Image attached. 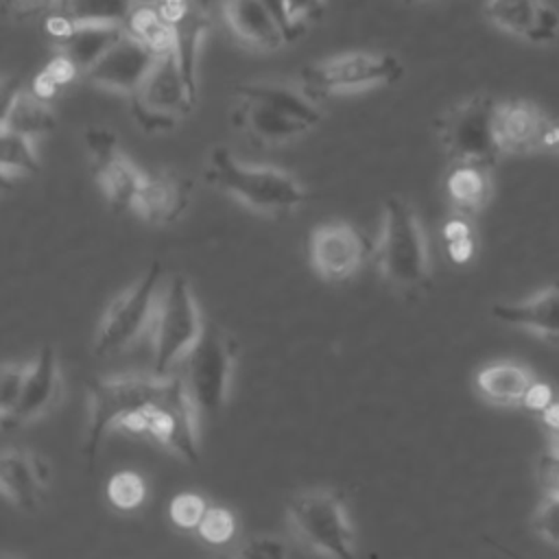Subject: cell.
Instances as JSON below:
<instances>
[{
    "label": "cell",
    "instance_id": "d4e9b609",
    "mask_svg": "<svg viewBox=\"0 0 559 559\" xmlns=\"http://www.w3.org/2000/svg\"><path fill=\"white\" fill-rule=\"evenodd\" d=\"M55 124L57 118L50 109V103L37 98L33 92L15 90L11 96H4L0 129L35 140L37 135L52 131Z\"/></svg>",
    "mask_w": 559,
    "mask_h": 559
},
{
    "label": "cell",
    "instance_id": "f6af8a7d",
    "mask_svg": "<svg viewBox=\"0 0 559 559\" xmlns=\"http://www.w3.org/2000/svg\"><path fill=\"white\" fill-rule=\"evenodd\" d=\"M216 559H231V557H227V555H221V557H216Z\"/></svg>",
    "mask_w": 559,
    "mask_h": 559
},
{
    "label": "cell",
    "instance_id": "ee69618b",
    "mask_svg": "<svg viewBox=\"0 0 559 559\" xmlns=\"http://www.w3.org/2000/svg\"><path fill=\"white\" fill-rule=\"evenodd\" d=\"M406 4H415V2H421V0H404Z\"/></svg>",
    "mask_w": 559,
    "mask_h": 559
},
{
    "label": "cell",
    "instance_id": "3957f363",
    "mask_svg": "<svg viewBox=\"0 0 559 559\" xmlns=\"http://www.w3.org/2000/svg\"><path fill=\"white\" fill-rule=\"evenodd\" d=\"M382 277L397 288H424L430 280L428 245L413 205L389 197L382 205L380 238L373 247Z\"/></svg>",
    "mask_w": 559,
    "mask_h": 559
},
{
    "label": "cell",
    "instance_id": "f546056e",
    "mask_svg": "<svg viewBox=\"0 0 559 559\" xmlns=\"http://www.w3.org/2000/svg\"><path fill=\"white\" fill-rule=\"evenodd\" d=\"M107 498L120 511L138 509L146 498V483L138 472H116L107 483Z\"/></svg>",
    "mask_w": 559,
    "mask_h": 559
},
{
    "label": "cell",
    "instance_id": "cb8c5ba5",
    "mask_svg": "<svg viewBox=\"0 0 559 559\" xmlns=\"http://www.w3.org/2000/svg\"><path fill=\"white\" fill-rule=\"evenodd\" d=\"M491 175L487 166L452 164L445 175V192L461 216L478 214L491 199Z\"/></svg>",
    "mask_w": 559,
    "mask_h": 559
},
{
    "label": "cell",
    "instance_id": "ac0fdd59",
    "mask_svg": "<svg viewBox=\"0 0 559 559\" xmlns=\"http://www.w3.org/2000/svg\"><path fill=\"white\" fill-rule=\"evenodd\" d=\"M487 17L528 44H550L559 35V11L546 0H487Z\"/></svg>",
    "mask_w": 559,
    "mask_h": 559
},
{
    "label": "cell",
    "instance_id": "5bb4252c",
    "mask_svg": "<svg viewBox=\"0 0 559 559\" xmlns=\"http://www.w3.org/2000/svg\"><path fill=\"white\" fill-rule=\"evenodd\" d=\"M555 124L539 105L528 100H498L496 138L502 155H531L548 151V135Z\"/></svg>",
    "mask_w": 559,
    "mask_h": 559
},
{
    "label": "cell",
    "instance_id": "2e32d148",
    "mask_svg": "<svg viewBox=\"0 0 559 559\" xmlns=\"http://www.w3.org/2000/svg\"><path fill=\"white\" fill-rule=\"evenodd\" d=\"M61 397V371L57 354L50 345H44L28 362V371L17 402L7 415H0L4 428L22 426L46 415Z\"/></svg>",
    "mask_w": 559,
    "mask_h": 559
},
{
    "label": "cell",
    "instance_id": "60d3db41",
    "mask_svg": "<svg viewBox=\"0 0 559 559\" xmlns=\"http://www.w3.org/2000/svg\"><path fill=\"white\" fill-rule=\"evenodd\" d=\"M548 153H559V120H555L548 135Z\"/></svg>",
    "mask_w": 559,
    "mask_h": 559
},
{
    "label": "cell",
    "instance_id": "d6986e66",
    "mask_svg": "<svg viewBox=\"0 0 559 559\" xmlns=\"http://www.w3.org/2000/svg\"><path fill=\"white\" fill-rule=\"evenodd\" d=\"M192 186L173 170L144 173L131 212L151 225L175 223L190 205Z\"/></svg>",
    "mask_w": 559,
    "mask_h": 559
},
{
    "label": "cell",
    "instance_id": "83f0119b",
    "mask_svg": "<svg viewBox=\"0 0 559 559\" xmlns=\"http://www.w3.org/2000/svg\"><path fill=\"white\" fill-rule=\"evenodd\" d=\"M127 31L151 46L155 52L173 48V28L159 7H135L127 22Z\"/></svg>",
    "mask_w": 559,
    "mask_h": 559
},
{
    "label": "cell",
    "instance_id": "836d02e7",
    "mask_svg": "<svg viewBox=\"0 0 559 559\" xmlns=\"http://www.w3.org/2000/svg\"><path fill=\"white\" fill-rule=\"evenodd\" d=\"M28 362H7L0 371V415H7L20 397Z\"/></svg>",
    "mask_w": 559,
    "mask_h": 559
},
{
    "label": "cell",
    "instance_id": "8fae6325",
    "mask_svg": "<svg viewBox=\"0 0 559 559\" xmlns=\"http://www.w3.org/2000/svg\"><path fill=\"white\" fill-rule=\"evenodd\" d=\"M85 146L90 153L96 183L116 212H131L140 190L144 170H140L120 148L118 138L109 129L92 127L85 131Z\"/></svg>",
    "mask_w": 559,
    "mask_h": 559
},
{
    "label": "cell",
    "instance_id": "5b68a950",
    "mask_svg": "<svg viewBox=\"0 0 559 559\" xmlns=\"http://www.w3.org/2000/svg\"><path fill=\"white\" fill-rule=\"evenodd\" d=\"M286 513L297 537L319 555L328 559H358L349 511L338 491H301L288 502Z\"/></svg>",
    "mask_w": 559,
    "mask_h": 559
},
{
    "label": "cell",
    "instance_id": "1f68e13d",
    "mask_svg": "<svg viewBox=\"0 0 559 559\" xmlns=\"http://www.w3.org/2000/svg\"><path fill=\"white\" fill-rule=\"evenodd\" d=\"M207 511V504L205 500L199 496V493H192V491H183V493H177L170 504H168V515H170V522L183 531H192L201 524L203 515Z\"/></svg>",
    "mask_w": 559,
    "mask_h": 559
},
{
    "label": "cell",
    "instance_id": "603a6c76",
    "mask_svg": "<svg viewBox=\"0 0 559 559\" xmlns=\"http://www.w3.org/2000/svg\"><path fill=\"white\" fill-rule=\"evenodd\" d=\"M533 382V373L518 362H493L476 373V391L496 406H522Z\"/></svg>",
    "mask_w": 559,
    "mask_h": 559
},
{
    "label": "cell",
    "instance_id": "8992f818",
    "mask_svg": "<svg viewBox=\"0 0 559 559\" xmlns=\"http://www.w3.org/2000/svg\"><path fill=\"white\" fill-rule=\"evenodd\" d=\"M402 76L404 63L395 55L380 50H354L304 66L299 83L312 100H319L336 94L393 85Z\"/></svg>",
    "mask_w": 559,
    "mask_h": 559
},
{
    "label": "cell",
    "instance_id": "e575fe53",
    "mask_svg": "<svg viewBox=\"0 0 559 559\" xmlns=\"http://www.w3.org/2000/svg\"><path fill=\"white\" fill-rule=\"evenodd\" d=\"M533 528L535 533L559 546V496H546L533 513Z\"/></svg>",
    "mask_w": 559,
    "mask_h": 559
},
{
    "label": "cell",
    "instance_id": "b9f144b4",
    "mask_svg": "<svg viewBox=\"0 0 559 559\" xmlns=\"http://www.w3.org/2000/svg\"><path fill=\"white\" fill-rule=\"evenodd\" d=\"M548 450L552 454H559V428L548 430Z\"/></svg>",
    "mask_w": 559,
    "mask_h": 559
},
{
    "label": "cell",
    "instance_id": "74e56055",
    "mask_svg": "<svg viewBox=\"0 0 559 559\" xmlns=\"http://www.w3.org/2000/svg\"><path fill=\"white\" fill-rule=\"evenodd\" d=\"M537 478L546 496H559V454L550 450L544 452L537 461Z\"/></svg>",
    "mask_w": 559,
    "mask_h": 559
},
{
    "label": "cell",
    "instance_id": "484cf974",
    "mask_svg": "<svg viewBox=\"0 0 559 559\" xmlns=\"http://www.w3.org/2000/svg\"><path fill=\"white\" fill-rule=\"evenodd\" d=\"M133 0H66L57 15L70 24H120L127 26Z\"/></svg>",
    "mask_w": 559,
    "mask_h": 559
},
{
    "label": "cell",
    "instance_id": "f1b7e54d",
    "mask_svg": "<svg viewBox=\"0 0 559 559\" xmlns=\"http://www.w3.org/2000/svg\"><path fill=\"white\" fill-rule=\"evenodd\" d=\"M79 68L61 52H57L44 68L41 72L35 76L33 81V94L46 103H50L63 85H68L74 76H76Z\"/></svg>",
    "mask_w": 559,
    "mask_h": 559
},
{
    "label": "cell",
    "instance_id": "7bdbcfd3",
    "mask_svg": "<svg viewBox=\"0 0 559 559\" xmlns=\"http://www.w3.org/2000/svg\"><path fill=\"white\" fill-rule=\"evenodd\" d=\"M2 559H17V557H13V555H9V552H4V555H2Z\"/></svg>",
    "mask_w": 559,
    "mask_h": 559
},
{
    "label": "cell",
    "instance_id": "4316f807",
    "mask_svg": "<svg viewBox=\"0 0 559 559\" xmlns=\"http://www.w3.org/2000/svg\"><path fill=\"white\" fill-rule=\"evenodd\" d=\"M0 168L2 177H24L39 170V159L33 140L7 129H0Z\"/></svg>",
    "mask_w": 559,
    "mask_h": 559
},
{
    "label": "cell",
    "instance_id": "7c38bea8",
    "mask_svg": "<svg viewBox=\"0 0 559 559\" xmlns=\"http://www.w3.org/2000/svg\"><path fill=\"white\" fill-rule=\"evenodd\" d=\"M371 251L373 247L362 231L345 221L319 225L308 242L310 266L325 282H343L352 277Z\"/></svg>",
    "mask_w": 559,
    "mask_h": 559
},
{
    "label": "cell",
    "instance_id": "4fadbf2b",
    "mask_svg": "<svg viewBox=\"0 0 559 559\" xmlns=\"http://www.w3.org/2000/svg\"><path fill=\"white\" fill-rule=\"evenodd\" d=\"M234 127L258 146H277L308 133L312 127L275 103L238 87V105L231 111Z\"/></svg>",
    "mask_w": 559,
    "mask_h": 559
},
{
    "label": "cell",
    "instance_id": "277c9868",
    "mask_svg": "<svg viewBox=\"0 0 559 559\" xmlns=\"http://www.w3.org/2000/svg\"><path fill=\"white\" fill-rule=\"evenodd\" d=\"M162 280L164 269L162 262L155 260L107 306L94 336V352L98 356L124 352L153 332L164 286Z\"/></svg>",
    "mask_w": 559,
    "mask_h": 559
},
{
    "label": "cell",
    "instance_id": "52a82bcc",
    "mask_svg": "<svg viewBox=\"0 0 559 559\" xmlns=\"http://www.w3.org/2000/svg\"><path fill=\"white\" fill-rule=\"evenodd\" d=\"M205 323L197 297L183 275H173L162 286L159 310L153 328V373L168 376L199 343Z\"/></svg>",
    "mask_w": 559,
    "mask_h": 559
},
{
    "label": "cell",
    "instance_id": "e0dca14e",
    "mask_svg": "<svg viewBox=\"0 0 559 559\" xmlns=\"http://www.w3.org/2000/svg\"><path fill=\"white\" fill-rule=\"evenodd\" d=\"M48 461L28 448H4L0 456V489L22 511H35L50 485Z\"/></svg>",
    "mask_w": 559,
    "mask_h": 559
},
{
    "label": "cell",
    "instance_id": "7402d4cb",
    "mask_svg": "<svg viewBox=\"0 0 559 559\" xmlns=\"http://www.w3.org/2000/svg\"><path fill=\"white\" fill-rule=\"evenodd\" d=\"M124 33L127 26L120 24H70L55 41L59 44V52L85 74Z\"/></svg>",
    "mask_w": 559,
    "mask_h": 559
},
{
    "label": "cell",
    "instance_id": "6da1fadb",
    "mask_svg": "<svg viewBox=\"0 0 559 559\" xmlns=\"http://www.w3.org/2000/svg\"><path fill=\"white\" fill-rule=\"evenodd\" d=\"M87 391V424L81 454L92 469L107 432L118 426L151 437L188 463H199L197 406L181 373L94 378Z\"/></svg>",
    "mask_w": 559,
    "mask_h": 559
},
{
    "label": "cell",
    "instance_id": "8d00e7d4",
    "mask_svg": "<svg viewBox=\"0 0 559 559\" xmlns=\"http://www.w3.org/2000/svg\"><path fill=\"white\" fill-rule=\"evenodd\" d=\"M66 0H4V13L15 20L50 17L61 11Z\"/></svg>",
    "mask_w": 559,
    "mask_h": 559
},
{
    "label": "cell",
    "instance_id": "ba28073f",
    "mask_svg": "<svg viewBox=\"0 0 559 559\" xmlns=\"http://www.w3.org/2000/svg\"><path fill=\"white\" fill-rule=\"evenodd\" d=\"M498 100L478 94L452 105L439 120L437 133L452 164H478L491 168L500 153L496 138Z\"/></svg>",
    "mask_w": 559,
    "mask_h": 559
},
{
    "label": "cell",
    "instance_id": "44dd1931",
    "mask_svg": "<svg viewBox=\"0 0 559 559\" xmlns=\"http://www.w3.org/2000/svg\"><path fill=\"white\" fill-rule=\"evenodd\" d=\"M225 20L238 41L253 50H277L288 41L264 0H225Z\"/></svg>",
    "mask_w": 559,
    "mask_h": 559
},
{
    "label": "cell",
    "instance_id": "ab89813d",
    "mask_svg": "<svg viewBox=\"0 0 559 559\" xmlns=\"http://www.w3.org/2000/svg\"><path fill=\"white\" fill-rule=\"evenodd\" d=\"M548 404H552V389L546 384V382H533L526 397H524V404L528 411H537L542 413Z\"/></svg>",
    "mask_w": 559,
    "mask_h": 559
},
{
    "label": "cell",
    "instance_id": "d6a6232c",
    "mask_svg": "<svg viewBox=\"0 0 559 559\" xmlns=\"http://www.w3.org/2000/svg\"><path fill=\"white\" fill-rule=\"evenodd\" d=\"M443 240L452 262L463 264L474 253V236L465 216H454L443 225Z\"/></svg>",
    "mask_w": 559,
    "mask_h": 559
},
{
    "label": "cell",
    "instance_id": "bcb514c9",
    "mask_svg": "<svg viewBox=\"0 0 559 559\" xmlns=\"http://www.w3.org/2000/svg\"><path fill=\"white\" fill-rule=\"evenodd\" d=\"M507 555H511V552H507ZM513 557V555H511ZM513 559H520V557H513Z\"/></svg>",
    "mask_w": 559,
    "mask_h": 559
},
{
    "label": "cell",
    "instance_id": "9c48e42d",
    "mask_svg": "<svg viewBox=\"0 0 559 559\" xmlns=\"http://www.w3.org/2000/svg\"><path fill=\"white\" fill-rule=\"evenodd\" d=\"M197 90L181 72L175 50L157 55L142 85L131 94V114L144 131H168L194 107Z\"/></svg>",
    "mask_w": 559,
    "mask_h": 559
},
{
    "label": "cell",
    "instance_id": "ffe728a7",
    "mask_svg": "<svg viewBox=\"0 0 559 559\" xmlns=\"http://www.w3.org/2000/svg\"><path fill=\"white\" fill-rule=\"evenodd\" d=\"M491 317L546 341H559V284H550L520 301L493 304Z\"/></svg>",
    "mask_w": 559,
    "mask_h": 559
},
{
    "label": "cell",
    "instance_id": "30bf717a",
    "mask_svg": "<svg viewBox=\"0 0 559 559\" xmlns=\"http://www.w3.org/2000/svg\"><path fill=\"white\" fill-rule=\"evenodd\" d=\"M236 341L216 323H205L199 343L186 358V382L199 413L216 415L229 393L236 365Z\"/></svg>",
    "mask_w": 559,
    "mask_h": 559
},
{
    "label": "cell",
    "instance_id": "f35d334b",
    "mask_svg": "<svg viewBox=\"0 0 559 559\" xmlns=\"http://www.w3.org/2000/svg\"><path fill=\"white\" fill-rule=\"evenodd\" d=\"M282 4H284L286 20L299 31H304L301 24L306 20L317 17L323 9V0H282Z\"/></svg>",
    "mask_w": 559,
    "mask_h": 559
},
{
    "label": "cell",
    "instance_id": "9a60e30c",
    "mask_svg": "<svg viewBox=\"0 0 559 559\" xmlns=\"http://www.w3.org/2000/svg\"><path fill=\"white\" fill-rule=\"evenodd\" d=\"M159 52L146 46L142 39L131 35L129 31L85 72V79L94 85L133 94L148 70L153 68Z\"/></svg>",
    "mask_w": 559,
    "mask_h": 559
},
{
    "label": "cell",
    "instance_id": "7a4b0ae2",
    "mask_svg": "<svg viewBox=\"0 0 559 559\" xmlns=\"http://www.w3.org/2000/svg\"><path fill=\"white\" fill-rule=\"evenodd\" d=\"M205 181L260 214H288L306 199V188L286 170L242 164L229 148L214 146L207 153Z\"/></svg>",
    "mask_w": 559,
    "mask_h": 559
},
{
    "label": "cell",
    "instance_id": "4dcf8cb0",
    "mask_svg": "<svg viewBox=\"0 0 559 559\" xmlns=\"http://www.w3.org/2000/svg\"><path fill=\"white\" fill-rule=\"evenodd\" d=\"M203 542L221 546L227 544L236 533V520L234 513L225 507H207L201 524L197 526Z\"/></svg>",
    "mask_w": 559,
    "mask_h": 559
},
{
    "label": "cell",
    "instance_id": "d590c367",
    "mask_svg": "<svg viewBox=\"0 0 559 559\" xmlns=\"http://www.w3.org/2000/svg\"><path fill=\"white\" fill-rule=\"evenodd\" d=\"M236 559H288V550L275 535H253L240 546Z\"/></svg>",
    "mask_w": 559,
    "mask_h": 559
}]
</instances>
